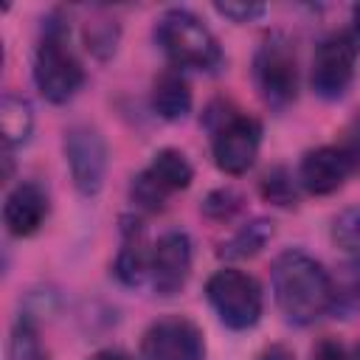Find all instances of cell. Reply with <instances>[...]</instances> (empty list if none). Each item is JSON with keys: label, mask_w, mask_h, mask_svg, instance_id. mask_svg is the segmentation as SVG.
Returning <instances> with one entry per match:
<instances>
[{"label": "cell", "mask_w": 360, "mask_h": 360, "mask_svg": "<svg viewBox=\"0 0 360 360\" xmlns=\"http://www.w3.org/2000/svg\"><path fill=\"white\" fill-rule=\"evenodd\" d=\"M270 278H273V298L290 323L307 326L321 315L332 312V298H335L332 276L309 253L304 250L278 253Z\"/></svg>", "instance_id": "1"}, {"label": "cell", "mask_w": 360, "mask_h": 360, "mask_svg": "<svg viewBox=\"0 0 360 360\" xmlns=\"http://www.w3.org/2000/svg\"><path fill=\"white\" fill-rule=\"evenodd\" d=\"M34 82L51 104L70 101L84 84V68L68 42V22L51 17L34 53Z\"/></svg>", "instance_id": "2"}, {"label": "cell", "mask_w": 360, "mask_h": 360, "mask_svg": "<svg viewBox=\"0 0 360 360\" xmlns=\"http://www.w3.org/2000/svg\"><path fill=\"white\" fill-rule=\"evenodd\" d=\"M155 42L177 70L180 68L217 70L222 65V51L217 37L208 31V25L197 14L186 8H169L158 17Z\"/></svg>", "instance_id": "3"}, {"label": "cell", "mask_w": 360, "mask_h": 360, "mask_svg": "<svg viewBox=\"0 0 360 360\" xmlns=\"http://www.w3.org/2000/svg\"><path fill=\"white\" fill-rule=\"evenodd\" d=\"M205 298L228 329H250L262 318L264 295L259 281L236 267H222L205 281Z\"/></svg>", "instance_id": "4"}, {"label": "cell", "mask_w": 360, "mask_h": 360, "mask_svg": "<svg viewBox=\"0 0 360 360\" xmlns=\"http://www.w3.org/2000/svg\"><path fill=\"white\" fill-rule=\"evenodd\" d=\"M253 82L259 96L276 107L284 110L298 96V59L295 48L284 34H270L262 39V45L253 53Z\"/></svg>", "instance_id": "5"}, {"label": "cell", "mask_w": 360, "mask_h": 360, "mask_svg": "<svg viewBox=\"0 0 360 360\" xmlns=\"http://www.w3.org/2000/svg\"><path fill=\"white\" fill-rule=\"evenodd\" d=\"M357 39L346 31H335L329 37H323L315 48L312 56V70H309V82L315 96L335 101L340 98L352 79H354V68H357Z\"/></svg>", "instance_id": "6"}, {"label": "cell", "mask_w": 360, "mask_h": 360, "mask_svg": "<svg viewBox=\"0 0 360 360\" xmlns=\"http://www.w3.org/2000/svg\"><path fill=\"white\" fill-rule=\"evenodd\" d=\"M65 160L79 194L93 197L101 191L107 174V143L96 127L76 124L65 132Z\"/></svg>", "instance_id": "7"}, {"label": "cell", "mask_w": 360, "mask_h": 360, "mask_svg": "<svg viewBox=\"0 0 360 360\" xmlns=\"http://www.w3.org/2000/svg\"><path fill=\"white\" fill-rule=\"evenodd\" d=\"M143 360H205V340L194 321L183 315L158 318L141 338Z\"/></svg>", "instance_id": "8"}, {"label": "cell", "mask_w": 360, "mask_h": 360, "mask_svg": "<svg viewBox=\"0 0 360 360\" xmlns=\"http://www.w3.org/2000/svg\"><path fill=\"white\" fill-rule=\"evenodd\" d=\"M262 124L253 115H228L214 129V163L225 174H245L259 155Z\"/></svg>", "instance_id": "9"}, {"label": "cell", "mask_w": 360, "mask_h": 360, "mask_svg": "<svg viewBox=\"0 0 360 360\" xmlns=\"http://www.w3.org/2000/svg\"><path fill=\"white\" fill-rule=\"evenodd\" d=\"M191 276V239L183 231H166L149 256V278L158 295H177Z\"/></svg>", "instance_id": "10"}, {"label": "cell", "mask_w": 360, "mask_h": 360, "mask_svg": "<svg viewBox=\"0 0 360 360\" xmlns=\"http://www.w3.org/2000/svg\"><path fill=\"white\" fill-rule=\"evenodd\" d=\"M349 172H354V166L340 146H318L301 158L298 180L309 194H332L343 186Z\"/></svg>", "instance_id": "11"}, {"label": "cell", "mask_w": 360, "mask_h": 360, "mask_svg": "<svg viewBox=\"0 0 360 360\" xmlns=\"http://www.w3.org/2000/svg\"><path fill=\"white\" fill-rule=\"evenodd\" d=\"M48 217V194L37 183H17L3 202V222L11 236H31Z\"/></svg>", "instance_id": "12"}, {"label": "cell", "mask_w": 360, "mask_h": 360, "mask_svg": "<svg viewBox=\"0 0 360 360\" xmlns=\"http://www.w3.org/2000/svg\"><path fill=\"white\" fill-rule=\"evenodd\" d=\"M149 256L152 250H146L143 225L132 217H124L121 219V250L115 256V276L127 287H138L149 276Z\"/></svg>", "instance_id": "13"}, {"label": "cell", "mask_w": 360, "mask_h": 360, "mask_svg": "<svg viewBox=\"0 0 360 360\" xmlns=\"http://www.w3.org/2000/svg\"><path fill=\"white\" fill-rule=\"evenodd\" d=\"M152 110L166 121H180L191 110V87L177 68L163 70L152 84Z\"/></svg>", "instance_id": "14"}, {"label": "cell", "mask_w": 360, "mask_h": 360, "mask_svg": "<svg viewBox=\"0 0 360 360\" xmlns=\"http://www.w3.org/2000/svg\"><path fill=\"white\" fill-rule=\"evenodd\" d=\"M0 129H3V146L6 152H14L17 146L28 143L34 129V110L25 98L6 93L0 101Z\"/></svg>", "instance_id": "15"}, {"label": "cell", "mask_w": 360, "mask_h": 360, "mask_svg": "<svg viewBox=\"0 0 360 360\" xmlns=\"http://www.w3.org/2000/svg\"><path fill=\"white\" fill-rule=\"evenodd\" d=\"M146 172H149V177L166 194L180 191V188H188L191 186V177H194V169H191L188 158L180 149H172V146L155 152V158H152V163H149Z\"/></svg>", "instance_id": "16"}, {"label": "cell", "mask_w": 360, "mask_h": 360, "mask_svg": "<svg viewBox=\"0 0 360 360\" xmlns=\"http://www.w3.org/2000/svg\"><path fill=\"white\" fill-rule=\"evenodd\" d=\"M273 236V222L267 219H253L250 225L239 228L225 245H222V256H231V259H248V256H256Z\"/></svg>", "instance_id": "17"}, {"label": "cell", "mask_w": 360, "mask_h": 360, "mask_svg": "<svg viewBox=\"0 0 360 360\" xmlns=\"http://www.w3.org/2000/svg\"><path fill=\"white\" fill-rule=\"evenodd\" d=\"M84 45L93 56L110 59L115 53V45H118V22L110 17L87 20L84 22Z\"/></svg>", "instance_id": "18"}, {"label": "cell", "mask_w": 360, "mask_h": 360, "mask_svg": "<svg viewBox=\"0 0 360 360\" xmlns=\"http://www.w3.org/2000/svg\"><path fill=\"white\" fill-rule=\"evenodd\" d=\"M8 360H45L39 335L28 318H17L8 338Z\"/></svg>", "instance_id": "19"}, {"label": "cell", "mask_w": 360, "mask_h": 360, "mask_svg": "<svg viewBox=\"0 0 360 360\" xmlns=\"http://www.w3.org/2000/svg\"><path fill=\"white\" fill-rule=\"evenodd\" d=\"M259 188H262V197H264L267 202L281 205V208H292L295 200H298L295 183H292V177H290V172H287L284 166H273L270 172H264Z\"/></svg>", "instance_id": "20"}, {"label": "cell", "mask_w": 360, "mask_h": 360, "mask_svg": "<svg viewBox=\"0 0 360 360\" xmlns=\"http://www.w3.org/2000/svg\"><path fill=\"white\" fill-rule=\"evenodd\" d=\"M332 239L352 256L354 264H360V205L346 208L332 222Z\"/></svg>", "instance_id": "21"}, {"label": "cell", "mask_w": 360, "mask_h": 360, "mask_svg": "<svg viewBox=\"0 0 360 360\" xmlns=\"http://www.w3.org/2000/svg\"><path fill=\"white\" fill-rule=\"evenodd\" d=\"M335 287V298H332V312H343V318H349L352 312L360 309V264H352L343 278H332Z\"/></svg>", "instance_id": "22"}, {"label": "cell", "mask_w": 360, "mask_h": 360, "mask_svg": "<svg viewBox=\"0 0 360 360\" xmlns=\"http://www.w3.org/2000/svg\"><path fill=\"white\" fill-rule=\"evenodd\" d=\"M166 197L169 194L149 177L146 169L135 177V183H132V200H135L138 208H143V211H160L166 205Z\"/></svg>", "instance_id": "23"}, {"label": "cell", "mask_w": 360, "mask_h": 360, "mask_svg": "<svg viewBox=\"0 0 360 360\" xmlns=\"http://www.w3.org/2000/svg\"><path fill=\"white\" fill-rule=\"evenodd\" d=\"M239 208H242V197H239V191H233V188H217V191H211V194L205 197V202H202V211H205L211 219H231Z\"/></svg>", "instance_id": "24"}, {"label": "cell", "mask_w": 360, "mask_h": 360, "mask_svg": "<svg viewBox=\"0 0 360 360\" xmlns=\"http://www.w3.org/2000/svg\"><path fill=\"white\" fill-rule=\"evenodd\" d=\"M214 8H217V14H222V17H228V20H233V22H253L256 17H262L264 11H267V6L264 3H253V0H242V3H233V0H228V3H214Z\"/></svg>", "instance_id": "25"}, {"label": "cell", "mask_w": 360, "mask_h": 360, "mask_svg": "<svg viewBox=\"0 0 360 360\" xmlns=\"http://www.w3.org/2000/svg\"><path fill=\"white\" fill-rule=\"evenodd\" d=\"M338 146L346 152V158L352 160V166H354V169H360V115L346 127L343 141H340Z\"/></svg>", "instance_id": "26"}, {"label": "cell", "mask_w": 360, "mask_h": 360, "mask_svg": "<svg viewBox=\"0 0 360 360\" xmlns=\"http://www.w3.org/2000/svg\"><path fill=\"white\" fill-rule=\"evenodd\" d=\"M312 360H349V354H346V349L335 338H323L312 349Z\"/></svg>", "instance_id": "27"}, {"label": "cell", "mask_w": 360, "mask_h": 360, "mask_svg": "<svg viewBox=\"0 0 360 360\" xmlns=\"http://www.w3.org/2000/svg\"><path fill=\"white\" fill-rule=\"evenodd\" d=\"M256 360H295V354L284 343H270L267 349H262V354Z\"/></svg>", "instance_id": "28"}, {"label": "cell", "mask_w": 360, "mask_h": 360, "mask_svg": "<svg viewBox=\"0 0 360 360\" xmlns=\"http://www.w3.org/2000/svg\"><path fill=\"white\" fill-rule=\"evenodd\" d=\"M90 360H132V357L124 354V352H118V349H101V352H96Z\"/></svg>", "instance_id": "29"}, {"label": "cell", "mask_w": 360, "mask_h": 360, "mask_svg": "<svg viewBox=\"0 0 360 360\" xmlns=\"http://www.w3.org/2000/svg\"><path fill=\"white\" fill-rule=\"evenodd\" d=\"M352 22H354V31L360 34V3H354V8H352Z\"/></svg>", "instance_id": "30"}]
</instances>
